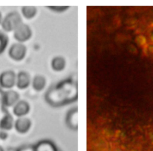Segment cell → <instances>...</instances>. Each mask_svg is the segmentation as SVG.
<instances>
[{
	"label": "cell",
	"instance_id": "6da1fadb",
	"mask_svg": "<svg viewBox=\"0 0 153 151\" xmlns=\"http://www.w3.org/2000/svg\"><path fill=\"white\" fill-rule=\"evenodd\" d=\"M77 81L71 77L52 85L45 94L47 103L52 107H62L77 101Z\"/></svg>",
	"mask_w": 153,
	"mask_h": 151
},
{
	"label": "cell",
	"instance_id": "7a4b0ae2",
	"mask_svg": "<svg viewBox=\"0 0 153 151\" xmlns=\"http://www.w3.org/2000/svg\"><path fill=\"white\" fill-rule=\"evenodd\" d=\"M22 23L23 20L21 15L17 11H14L6 14L2 19L1 26L5 32H14Z\"/></svg>",
	"mask_w": 153,
	"mask_h": 151
},
{
	"label": "cell",
	"instance_id": "3957f363",
	"mask_svg": "<svg viewBox=\"0 0 153 151\" xmlns=\"http://www.w3.org/2000/svg\"><path fill=\"white\" fill-rule=\"evenodd\" d=\"M13 32L14 39L20 43L29 41L32 36V31L30 26L24 23H22Z\"/></svg>",
	"mask_w": 153,
	"mask_h": 151
},
{
	"label": "cell",
	"instance_id": "277c9868",
	"mask_svg": "<svg viewBox=\"0 0 153 151\" xmlns=\"http://www.w3.org/2000/svg\"><path fill=\"white\" fill-rule=\"evenodd\" d=\"M27 52V48L20 43H13L8 49V55L15 61H21L25 58Z\"/></svg>",
	"mask_w": 153,
	"mask_h": 151
},
{
	"label": "cell",
	"instance_id": "5b68a950",
	"mask_svg": "<svg viewBox=\"0 0 153 151\" xmlns=\"http://www.w3.org/2000/svg\"><path fill=\"white\" fill-rule=\"evenodd\" d=\"M17 74L13 70H8L0 74V88L11 89L16 85Z\"/></svg>",
	"mask_w": 153,
	"mask_h": 151
},
{
	"label": "cell",
	"instance_id": "8992f818",
	"mask_svg": "<svg viewBox=\"0 0 153 151\" xmlns=\"http://www.w3.org/2000/svg\"><path fill=\"white\" fill-rule=\"evenodd\" d=\"M78 108L77 107H73L67 111L65 115V124L70 130L76 131L78 129Z\"/></svg>",
	"mask_w": 153,
	"mask_h": 151
},
{
	"label": "cell",
	"instance_id": "52a82bcc",
	"mask_svg": "<svg viewBox=\"0 0 153 151\" xmlns=\"http://www.w3.org/2000/svg\"><path fill=\"white\" fill-rule=\"evenodd\" d=\"M33 151H60V150L53 141L42 139L33 145Z\"/></svg>",
	"mask_w": 153,
	"mask_h": 151
},
{
	"label": "cell",
	"instance_id": "ba28073f",
	"mask_svg": "<svg viewBox=\"0 0 153 151\" xmlns=\"http://www.w3.org/2000/svg\"><path fill=\"white\" fill-rule=\"evenodd\" d=\"M14 127L18 133L26 134L30 130L31 127H32V121L26 117L18 118L14 121Z\"/></svg>",
	"mask_w": 153,
	"mask_h": 151
},
{
	"label": "cell",
	"instance_id": "9c48e42d",
	"mask_svg": "<svg viewBox=\"0 0 153 151\" xmlns=\"http://www.w3.org/2000/svg\"><path fill=\"white\" fill-rule=\"evenodd\" d=\"M30 111V105L26 100H20L13 106V113L17 118L26 116Z\"/></svg>",
	"mask_w": 153,
	"mask_h": 151
},
{
	"label": "cell",
	"instance_id": "30bf717a",
	"mask_svg": "<svg viewBox=\"0 0 153 151\" xmlns=\"http://www.w3.org/2000/svg\"><path fill=\"white\" fill-rule=\"evenodd\" d=\"M32 83L31 77L29 73L26 71H20L17 74V81H16V86L20 90L26 89Z\"/></svg>",
	"mask_w": 153,
	"mask_h": 151
},
{
	"label": "cell",
	"instance_id": "8fae6325",
	"mask_svg": "<svg viewBox=\"0 0 153 151\" xmlns=\"http://www.w3.org/2000/svg\"><path fill=\"white\" fill-rule=\"evenodd\" d=\"M20 101V94L14 90H8L4 92L3 102L6 108L12 107Z\"/></svg>",
	"mask_w": 153,
	"mask_h": 151
},
{
	"label": "cell",
	"instance_id": "7c38bea8",
	"mask_svg": "<svg viewBox=\"0 0 153 151\" xmlns=\"http://www.w3.org/2000/svg\"><path fill=\"white\" fill-rule=\"evenodd\" d=\"M47 85V80L42 75H36L32 80V88L37 92H40L45 89Z\"/></svg>",
	"mask_w": 153,
	"mask_h": 151
},
{
	"label": "cell",
	"instance_id": "4fadbf2b",
	"mask_svg": "<svg viewBox=\"0 0 153 151\" xmlns=\"http://www.w3.org/2000/svg\"><path fill=\"white\" fill-rule=\"evenodd\" d=\"M14 125V120L11 114L5 115L2 121H0V130L4 131H8L13 128Z\"/></svg>",
	"mask_w": 153,
	"mask_h": 151
},
{
	"label": "cell",
	"instance_id": "5bb4252c",
	"mask_svg": "<svg viewBox=\"0 0 153 151\" xmlns=\"http://www.w3.org/2000/svg\"><path fill=\"white\" fill-rule=\"evenodd\" d=\"M65 59L62 56H56L51 61V67L55 71H62L65 69Z\"/></svg>",
	"mask_w": 153,
	"mask_h": 151
},
{
	"label": "cell",
	"instance_id": "9a60e30c",
	"mask_svg": "<svg viewBox=\"0 0 153 151\" xmlns=\"http://www.w3.org/2000/svg\"><path fill=\"white\" fill-rule=\"evenodd\" d=\"M21 12L26 20H31L36 16L38 9L34 6H23L21 8Z\"/></svg>",
	"mask_w": 153,
	"mask_h": 151
},
{
	"label": "cell",
	"instance_id": "2e32d148",
	"mask_svg": "<svg viewBox=\"0 0 153 151\" xmlns=\"http://www.w3.org/2000/svg\"><path fill=\"white\" fill-rule=\"evenodd\" d=\"M9 38L8 36L5 33L0 31V55H2L8 46Z\"/></svg>",
	"mask_w": 153,
	"mask_h": 151
},
{
	"label": "cell",
	"instance_id": "e0dca14e",
	"mask_svg": "<svg viewBox=\"0 0 153 151\" xmlns=\"http://www.w3.org/2000/svg\"><path fill=\"white\" fill-rule=\"evenodd\" d=\"M4 92L2 91V88H0V121H2V118L7 115L8 114H9V111H8L6 107L4 105L3 102V96H4Z\"/></svg>",
	"mask_w": 153,
	"mask_h": 151
},
{
	"label": "cell",
	"instance_id": "ac0fdd59",
	"mask_svg": "<svg viewBox=\"0 0 153 151\" xmlns=\"http://www.w3.org/2000/svg\"><path fill=\"white\" fill-rule=\"evenodd\" d=\"M7 151H33V146L22 145L17 148H9Z\"/></svg>",
	"mask_w": 153,
	"mask_h": 151
},
{
	"label": "cell",
	"instance_id": "d6986e66",
	"mask_svg": "<svg viewBox=\"0 0 153 151\" xmlns=\"http://www.w3.org/2000/svg\"><path fill=\"white\" fill-rule=\"evenodd\" d=\"M48 8L51 11H54V12L62 13L68 9L69 6H48Z\"/></svg>",
	"mask_w": 153,
	"mask_h": 151
},
{
	"label": "cell",
	"instance_id": "ffe728a7",
	"mask_svg": "<svg viewBox=\"0 0 153 151\" xmlns=\"http://www.w3.org/2000/svg\"><path fill=\"white\" fill-rule=\"evenodd\" d=\"M8 135L6 133V131H4V130H1L0 131V139L2 140H6L7 138H8Z\"/></svg>",
	"mask_w": 153,
	"mask_h": 151
},
{
	"label": "cell",
	"instance_id": "44dd1931",
	"mask_svg": "<svg viewBox=\"0 0 153 151\" xmlns=\"http://www.w3.org/2000/svg\"><path fill=\"white\" fill-rule=\"evenodd\" d=\"M2 13L0 12V24L2 23Z\"/></svg>",
	"mask_w": 153,
	"mask_h": 151
},
{
	"label": "cell",
	"instance_id": "7402d4cb",
	"mask_svg": "<svg viewBox=\"0 0 153 151\" xmlns=\"http://www.w3.org/2000/svg\"><path fill=\"white\" fill-rule=\"evenodd\" d=\"M0 151H4L3 148H2V147H1V146H0Z\"/></svg>",
	"mask_w": 153,
	"mask_h": 151
}]
</instances>
